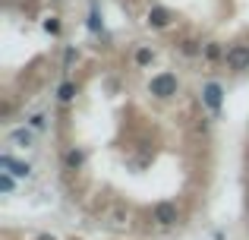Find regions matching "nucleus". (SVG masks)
<instances>
[{
  "instance_id": "nucleus-9",
  "label": "nucleus",
  "mask_w": 249,
  "mask_h": 240,
  "mask_svg": "<svg viewBox=\"0 0 249 240\" xmlns=\"http://www.w3.org/2000/svg\"><path fill=\"white\" fill-rule=\"evenodd\" d=\"M67 165H70V167H79V165H82V152L70 148V152H67Z\"/></svg>"
},
{
  "instance_id": "nucleus-6",
  "label": "nucleus",
  "mask_w": 249,
  "mask_h": 240,
  "mask_svg": "<svg viewBox=\"0 0 249 240\" xmlns=\"http://www.w3.org/2000/svg\"><path fill=\"white\" fill-rule=\"evenodd\" d=\"M167 22H170V10H164V6H152V10H148V25L164 29Z\"/></svg>"
},
{
  "instance_id": "nucleus-7",
  "label": "nucleus",
  "mask_w": 249,
  "mask_h": 240,
  "mask_svg": "<svg viewBox=\"0 0 249 240\" xmlns=\"http://www.w3.org/2000/svg\"><path fill=\"white\" fill-rule=\"evenodd\" d=\"M10 139L16 142V146H32V142H35V136H32L29 129H16V133H13Z\"/></svg>"
},
{
  "instance_id": "nucleus-4",
  "label": "nucleus",
  "mask_w": 249,
  "mask_h": 240,
  "mask_svg": "<svg viewBox=\"0 0 249 240\" xmlns=\"http://www.w3.org/2000/svg\"><path fill=\"white\" fill-rule=\"evenodd\" d=\"M227 67L231 70H246L249 67V44H233L227 51Z\"/></svg>"
},
{
  "instance_id": "nucleus-15",
  "label": "nucleus",
  "mask_w": 249,
  "mask_h": 240,
  "mask_svg": "<svg viewBox=\"0 0 249 240\" xmlns=\"http://www.w3.org/2000/svg\"><path fill=\"white\" fill-rule=\"evenodd\" d=\"M32 127H35V129L44 127V117H41V114H35V117H32Z\"/></svg>"
},
{
  "instance_id": "nucleus-10",
  "label": "nucleus",
  "mask_w": 249,
  "mask_h": 240,
  "mask_svg": "<svg viewBox=\"0 0 249 240\" xmlns=\"http://www.w3.org/2000/svg\"><path fill=\"white\" fill-rule=\"evenodd\" d=\"M148 60H152V51H148V48H142L139 54H136V63H139V67H145Z\"/></svg>"
},
{
  "instance_id": "nucleus-13",
  "label": "nucleus",
  "mask_w": 249,
  "mask_h": 240,
  "mask_svg": "<svg viewBox=\"0 0 249 240\" xmlns=\"http://www.w3.org/2000/svg\"><path fill=\"white\" fill-rule=\"evenodd\" d=\"M205 57H208V60H218V57H221V48H218V44H208V48H205Z\"/></svg>"
},
{
  "instance_id": "nucleus-11",
  "label": "nucleus",
  "mask_w": 249,
  "mask_h": 240,
  "mask_svg": "<svg viewBox=\"0 0 249 240\" xmlns=\"http://www.w3.org/2000/svg\"><path fill=\"white\" fill-rule=\"evenodd\" d=\"M89 29H91V32H101V19H98V10H91V16H89Z\"/></svg>"
},
{
  "instance_id": "nucleus-2",
  "label": "nucleus",
  "mask_w": 249,
  "mask_h": 240,
  "mask_svg": "<svg viewBox=\"0 0 249 240\" xmlns=\"http://www.w3.org/2000/svg\"><path fill=\"white\" fill-rule=\"evenodd\" d=\"M202 101H205V108L212 114H218L221 105H224V89H221L218 82H205V86H202Z\"/></svg>"
},
{
  "instance_id": "nucleus-8",
  "label": "nucleus",
  "mask_w": 249,
  "mask_h": 240,
  "mask_svg": "<svg viewBox=\"0 0 249 240\" xmlns=\"http://www.w3.org/2000/svg\"><path fill=\"white\" fill-rule=\"evenodd\" d=\"M57 95H60V101H70V98L76 95V86H73V82H63V86H60V92H57Z\"/></svg>"
},
{
  "instance_id": "nucleus-12",
  "label": "nucleus",
  "mask_w": 249,
  "mask_h": 240,
  "mask_svg": "<svg viewBox=\"0 0 249 240\" xmlns=\"http://www.w3.org/2000/svg\"><path fill=\"white\" fill-rule=\"evenodd\" d=\"M0 190H3V193L13 190V177H10V174H0Z\"/></svg>"
},
{
  "instance_id": "nucleus-1",
  "label": "nucleus",
  "mask_w": 249,
  "mask_h": 240,
  "mask_svg": "<svg viewBox=\"0 0 249 240\" xmlns=\"http://www.w3.org/2000/svg\"><path fill=\"white\" fill-rule=\"evenodd\" d=\"M148 92H152L155 98H170V95H177V76H174V73H158V76H152V82H148Z\"/></svg>"
},
{
  "instance_id": "nucleus-14",
  "label": "nucleus",
  "mask_w": 249,
  "mask_h": 240,
  "mask_svg": "<svg viewBox=\"0 0 249 240\" xmlns=\"http://www.w3.org/2000/svg\"><path fill=\"white\" fill-rule=\"evenodd\" d=\"M44 29H48V32H51V35H54V32H60V22H57V19H54V16H51V19H48V22H44Z\"/></svg>"
},
{
  "instance_id": "nucleus-16",
  "label": "nucleus",
  "mask_w": 249,
  "mask_h": 240,
  "mask_svg": "<svg viewBox=\"0 0 249 240\" xmlns=\"http://www.w3.org/2000/svg\"><path fill=\"white\" fill-rule=\"evenodd\" d=\"M38 240H54V237H38Z\"/></svg>"
},
{
  "instance_id": "nucleus-3",
  "label": "nucleus",
  "mask_w": 249,
  "mask_h": 240,
  "mask_svg": "<svg viewBox=\"0 0 249 240\" xmlns=\"http://www.w3.org/2000/svg\"><path fill=\"white\" fill-rule=\"evenodd\" d=\"M152 218L161 224V228H170V224H177V218H180V212H177L174 203H158L152 209Z\"/></svg>"
},
{
  "instance_id": "nucleus-5",
  "label": "nucleus",
  "mask_w": 249,
  "mask_h": 240,
  "mask_svg": "<svg viewBox=\"0 0 249 240\" xmlns=\"http://www.w3.org/2000/svg\"><path fill=\"white\" fill-rule=\"evenodd\" d=\"M0 167H6V171L16 174V177H29V174H32V167H29V165H22V161L10 158V155H3V158H0Z\"/></svg>"
}]
</instances>
